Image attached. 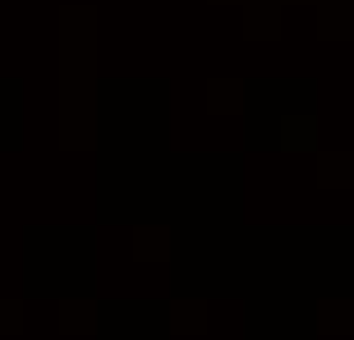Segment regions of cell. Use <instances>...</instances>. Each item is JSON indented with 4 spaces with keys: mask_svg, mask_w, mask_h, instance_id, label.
Segmentation results:
<instances>
[{
    "mask_svg": "<svg viewBox=\"0 0 354 340\" xmlns=\"http://www.w3.org/2000/svg\"><path fill=\"white\" fill-rule=\"evenodd\" d=\"M281 147H286V152H313L317 147V120L313 115H286V124H281Z\"/></svg>",
    "mask_w": 354,
    "mask_h": 340,
    "instance_id": "1",
    "label": "cell"
}]
</instances>
